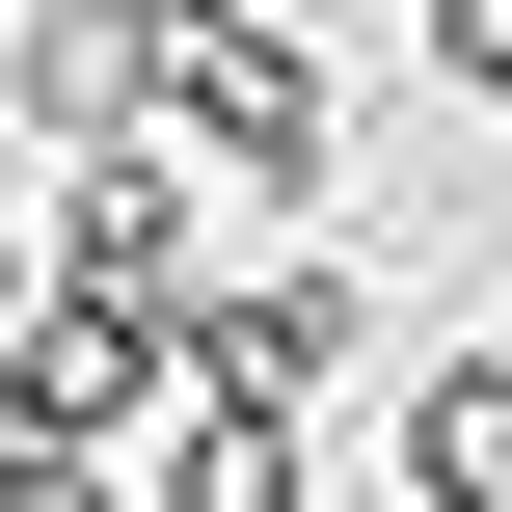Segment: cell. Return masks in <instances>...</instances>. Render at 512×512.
Instances as JSON below:
<instances>
[{"label":"cell","mask_w":512,"mask_h":512,"mask_svg":"<svg viewBox=\"0 0 512 512\" xmlns=\"http://www.w3.org/2000/svg\"><path fill=\"white\" fill-rule=\"evenodd\" d=\"M162 135H189L216 189H270V216H324V162H351L324 54H297V27H243V0H162Z\"/></svg>","instance_id":"cell-1"},{"label":"cell","mask_w":512,"mask_h":512,"mask_svg":"<svg viewBox=\"0 0 512 512\" xmlns=\"http://www.w3.org/2000/svg\"><path fill=\"white\" fill-rule=\"evenodd\" d=\"M162 405H189V297H135V270H54V297L0 324V432H108V459H135Z\"/></svg>","instance_id":"cell-2"},{"label":"cell","mask_w":512,"mask_h":512,"mask_svg":"<svg viewBox=\"0 0 512 512\" xmlns=\"http://www.w3.org/2000/svg\"><path fill=\"white\" fill-rule=\"evenodd\" d=\"M189 378H243V405H324V378H378V270H324V243L216 270V297H189Z\"/></svg>","instance_id":"cell-3"},{"label":"cell","mask_w":512,"mask_h":512,"mask_svg":"<svg viewBox=\"0 0 512 512\" xmlns=\"http://www.w3.org/2000/svg\"><path fill=\"white\" fill-rule=\"evenodd\" d=\"M0 108H27V135L162 108V0H0Z\"/></svg>","instance_id":"cell-4"},{"label":"cell","mask_w":512,"mask_h":512,"mask_svg":"<svg viewBox=\"0 0 512 512\" xmlns=\"http://www.w3.org/2000/svg\"><path fill=\"white\" fill-rule=\"evenodd\" d=\"M135 512H324V486H297V405L189 378V405H162V459H135Z\"/></svg>","instance_id":"cell-5"},{"label":"cell","mask_w":512,"mask_h":512,"mask_svg":"<svg viewBox=\"0 0 512 512\" xmlns=\"http://www.w3.org/2000/svg\"><path fill=\"white\" fill-rule=\"evenodd\" d=\"M405 512H512V351H432V405H405Z\"/></svg>","instance_id":"cell-6"},{"label":"cell","mask_w":512,"mask_h":512,"mask_svg":"<svg viewBox=\"0 0 512 512\" xmlns=\"http://www.w3.org/2000/svg\"><path fill=\"white\" fill-rule=\"evenodd\" d=\"M0 512H135V459L108 432H0Z\"/></svg>","instance_id":"cell-7"},{"label":"cell","mask_w":512,"mask_h":512,"mask_svg":"<svg viewBox=\"0 0 512 512\" xmlns=\"http://www.w3.org/2000/svg\"><path fill=\"white\" fill-rule=\"evenodd\" d=\"M54 297V135H0V324Z\"/></svg>","instance_id":"cell-8"},{"label":"cell","mask_w":512,"mask_h":512,"mask_svg":"<svg viewBox=\"0 0 512 512\" xmlns=\"http://www.w3.org/2000/svg\"><path fill=\"white\" fill-rule=\"evenodd\" d=\"M405 27H432V81H486V108H512V0H405Z\"/></svg>","instance_id":"cell-9"}]
</instances>
